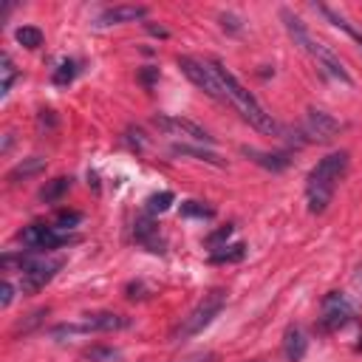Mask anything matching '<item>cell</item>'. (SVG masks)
I'll return each instance as SVG.
<instances>
[{
    "label": "cell",
    "instance_id": "cell-27",
    "mask_svg": "<svg viewBox=\"0 0 362 362\" xmlns=\"http://www.w3.org/2000/svg\"><path fill=\"white\" fill-rule=\"evenodd\" d=\"M79 221H82V212H76V209H62V212H57L54 226H57V229H71V226H76Z\"/></svg>",
    "mask_w": 362,
    "mask_h": 362
},
{
    "label": "cell",
    "instance_id": "cell-34",
    "mask_svg": "<svg viewBox=\"0 0 362 362\" xmlns=\"http://www.w3.org/2000/svg\"><path fill=\"white\" fill-rule=\"evenodd\" d=\"M147 31H150V34H156V37H167V31H164V28H158V25H147Z\"/></svg>",
    "mask_w": 362,
    "mask_h": 362
},
{
    "label": "cell",
    "instance_id": "cell-1",
    "mask_svg": "<svg viewBox=\"0 0 362 362\" xmlns=\"http://www.w3.org/2000/svg\"><path fill=\"white\" fill-rule=\"evenodd\" d=\"M209 65V71L215 74V79H218V85H221V90H223V96H226V102L255 127V130H260V133H277L280 127H277V122L272 119V113H266V107L238 82V76L221 62V59H209L206 62Z\"/></svg>",
    "mask_w": 362,
    "mask_h": 362
},
{
    "label": "cell",
    "instance_id": "cell-16",
    "mask_svg": "<svg viewBox=\"0 0 362 362\" xmlns=\"http://www.w3.org/2000/svg\"><path fill=\"white\" fill-rule=\"evenodd\" d=\"M305 348H308L305 334L300 328H288L286 337H283V354H286V359L288 362H300L305 356Z\"/></svg>",
    "mask_w": 362,
    "mask_h": 362
},
{
    "label": "cell",
    "instance_id": "cell-10",
    "mask_svg": "<svg viewBox=\"0 0 362 362\" xmlns=\"http://www.w3.org/2000/svg\"><path fill=\"white\" fill-rule=\"evenodd\" d=\"M308 54L331 74V76H337L339 82H345V85H354V79H351V74L345 71V65H342V59L325 45V42H317V40H311V45H308Z\"/></svg>",
    "mask_w": 362,
    "mask_h": 362
},
{
    "label": "cell",
    "instance_id": "cell-35",
    "mask_svg": "<svg viewBox=\"0 0 362 362\" xmlns=\"http://www.w3.org/2000/svg\"><path fill=\"white\" fill-rule=\"evenodd\" d=\"M192 362H206V359H192Z\"/></svg>",
    "mask_w": 362,
    "mask_h": 362
},
{
    "label": "cell",
    "instance_id": "cell-11",
    "mask_svg": "<svg viewBox=\"0 0 362 362\" xmlns=\"http://www.w3.org/2000/svg\"><path fill=\"white\" fill-rule=\"evenodd\" d=\"M45 173V158L42 156H28L23 158L20 164H14L8 173H6V181L8 184H20V181H28V178H37Z\"/></svg>",
    "mask_w": 362,
    "mask_h": 362
},
{
    "label": "cell",
    "instance_id": "cell-26",
    "mask_svg": "<svg viewBox=\"0 0 362 362\" xmlns=\"http://www.w3.org/2000/svg\"><path fill=\"white\" fill-rule=\"evenodd\" d=\"M0 65H3V68H0V71H3V90H0V93L6 96V93L11 90V82H14L17 71H14V62H11V57H8V54H3V57H0Z\"/></svg>",
    "mask_w": 362,
    "mask_h": 362
},
{
    "label": "cell",
    "instance_id": "cell-13",
    "mask_svg": "<svg viewBox=\"0 0 362 362\" xmlns=\"http://www.w3.org/2000/svg\"><path fill=\"white\" fill-rule=\"evenodd\" d=\"M147 17V6H113L99 17V25H119V23H136Z\"/></svg>",
    "mask_w": 362,
    "mask_h": 362
},
{
    "label": "cell",
    "instance_id": "cell-3",
    "mask_svg": "<svg viewBox=\"0 0 362 362\" xmlns=\"http://www.w3.org/2000/svg\"><path fill=\"white\" fill-rule=\"evenodd\" d=\"M223 303H226V291L223 288H212L209 294L201 297V303L181 320V325L173 331V339H189L195 334H201L221 311H223Z\"/></svg>",
    "mask_w": 362,
    "mask_h": 362
},
{
    "label": "cell",
    "instance_id": "cell-24",
    "mask_svg": "<svg viewBox=\"0 0 362 362\" xmlns=\"http://www.w3.org/2000/svg\"><path fill=\"white\" fill-rule=\"evenodd\" d=\"M173 201H175V195H173L170 189H161V192H156V195L147 198V212H150V215H156V212H167Z\"/></svg>",
    "mask_w": 362,
    "mask_h": 362
},
{
    "label": "cell",
    "instance_id": "cell-6",
    "mask_svg": "<svg viewBox=\"0 0 362 362\" xmlns=\"http://www.w3.org/2000/svg\"><path fill=\"white\" fill-rule=\"evenodd\" d=\"M354 308L339 291H328L322 297V314H320V328L322 331H339L345 322H351Z\"/></svg>",
    "mask_w": 362,
    "mask_h": 362
},
{
    "label": "cell",
    "instance_id": "cell-28",
    "mask_svg": "<svg viewBox=\"0 0 362 362\" xmlns=\"http://www.w3.org/2000/svg\"><path fill=\"white\" fill-rule=\"evenodd\" d=\"M85 359H93V362H116L119 359V351H113V348H88L85 351Z\"/></svg>",
    "mask_w": 362,
    "mask_h": 362
},
{
    "label": "cell",
    "instance_id": "cell-4",
    "mask_svg": "<svg viewBox=\"0 0 362 362\" xmlns=\"http://www.w3.org/2000/svg\"><path fill=\"white\" fill-rule=\"evenodd\" d=\"M17 238H20L23 246H28L31 252H51V249H59V246H65V243L74 240V238L62 235L57 226H45V223H31V226H25Z\"/></svg>",
    "mask_w": 362,
    "mask_h": 362
},
{
    "label": "cell",
    "instance_id": "cell-33",
    "mask_svg": "<svg viewBox=\"0 0 362 362\" xmlns=\"http://www.w3.org/2000/svg\"><path fill=\"white\" fill-rule=\"evenodd\" d=\"M221 25L229 28V31H238V28H240V20H238L235 14H221Z\"/></svg>",
    "mask_w": 362,
    "mask_h": 362
},
{
    "label": "cell",
    "instance_id": "cell-17",
    "mask_svg": "<svg viewBox=\"0 0 362 362\" xmlns=\"http://www.w3.org/2000/svg\"><path fill=\"white\" fill-rule=\"evenodd\" d=\"M45 317H48V308H34V311H31V314H25L20 322H14L11 337H28L31 331H37V328L45 322Z\"/></svg>",
    "mask_w": 362,
    "mask_h": 362
},
{
    "label": "cell",
    "instance_id": "cell-7",
    "mask_svg": "<svg viewBox=\"0 0 362 362\" xmlns=\"http://www.w3.org/2000/svg\"><path fill=\"white\" fill-rule=\"evenodd\" d=\"M62 269V260L59 257H42V260H28L25 269H23V291H40L57 272Z\"/></svg>",
    "mask_w": 362,
    "mask_h": 362
},
{
    "label": "cell",
    "instance_id": "cell-21",
    "mask_svg": "<svg viewBox=\"0 0 362 362\" xmlns=\"http://www.w3.org/2000/svg\"><path fill=\"white\" fill-rule=\"evenodd\" d=\"M243 255H246V246L243 243H232V246H221V249H215L212 252V263H235V260H243Z\"/></svg>",
    "mask_w": 362,
    "mask_h": 362
},
{
    "label": "cell",
    "instance_id": "cell-20",
    "mask_svg": "<svg viewBox=\"0 0 362 362\" xmlns=\"http://www.w3.org/2000/svg\"><path fill=\"white\" fill-rule=\"evenodd\" d=\"M249 158H255L257 164H263V167H269V170H283L286 164H288V158L283 156V153H257V150H243Z\"/></svg>",
    "mask_w": 362,
    "mask_h": 362
},
{
    "label": "cell",
    "instance_id": "cell-15",
    "mask_svg": "<svg viewBox=\"0 0 362 362\" xmlns=\"http://www.w3.org/2000/svg\"><path fill=\"white\" fill-rule=\"evenodd\" d=\"M133 235H136L139 243L150 246V252H161V249H158V226H156V221H153L150 215H141V218L136 221Z\"/></svg>",
    "mask_w": 362,
    "mask_h": 362
},
{
    "label": "cell",
    "instance_id": "cell-23",
    "mask_svg": "<svg viewBox=\"0 0 362 362\" xmlns=\"http://www.w3.org/2000/svg\"><path fill=\"white\" fill-rule=\"evenodd\" d=\"M74 76H76V62H74V59H62V62L57 65V71H54V85L65 88V85L74 82Z\"/></svg>",
    "mask_w": 362,
    "mask_h": 362
},
{
    "label": "cell",
    "instance_id": "cell-25",
    "mask_svg": "<svg viewBox=\"0 0 362 362\" xmlns=\"http://www.w3.org/2000/svg\"><path fill=\"white\" fill-rule=\"evenodd\" d=\"M181 215H187V218H212L215 212L209 206H204L201 201H184L181 204Z\"/></svg>",
    "mask_w": 362,
    "mask_h": 362
},
{
    "label": "cell",
    "instance_id": "cell-30",
    "mask_svg": "<svg viewBox=\"0 0 362 362\" xmlns=\"http://www.w3.org/2000/svg\"><path fill=\"white\" fill-rule=\"evenodd\" d=\"M229 235H232V226L226 223L223 229H218V232H212V235L206 238V246H209V249H221V243H223Z\"/></svg>",
    "mask_w": 362,
    "mask_h": 362
},
{
    "label": "cell",
    "instance_id": "cell-12",
    "mask_svg": "<svg viewBox=\"0 0 362 362\" xmlns=\"http://www.w3.org/2000/svg\"><path fill=\"white\" fill-rule=\"evenodd\" d=\"M85 325L90 331H122L130 325V320L116 311H96V314H85Z\"/></svg>",
    "mask_w": 362,
    "mask_h": 362
},
{
    "label": "cell",
    "instance_id": "cell-32",
    "mask_svg": "<svg viewBox=\"0 0 362 362\" xmlns=\"http://www.w3.org/2000/svg\"><path fill=\"white\" fill-rule=\"evenodd\" d=\"M11 297H14V286H11L8 280H3V286H0V305H3V308L11 305Z\"/></svg>",
    "mask_w": 362,
    "mask_h": 362
},
{
    "label": "cell",
    "instance_id": "cell-31",
    "mask_svg": "<svg viewBox=\"0 0 362 362\" xmlns=\"http://www.w3.org/2000/svg\"><path fill=\"white\" fill-rule=\"evenodd\" d=\"M158 79V68H153V65H147V68H141L139 71V82L144 85V88H153V82Z\"/></svg>",
    "mask_w": 362,
    "mask_h": 362
},
{
    "label": "cell",
    "instance_id": "cell-22",
    "mask_svg": "<svg viewBox=\"0 0 362 362\" xmlns=\"http://www.w3.org/2000/svg\"><path fill=\"white\" fill-rule=\"evenodd\" d=\"M14 37H17V42L25 45V48H40V45H42V31H40L37 25H20Z\"/></svg>",
    "mask_w": 362,
    "mask_h": 362
},
{
    "label": "cell",
    "instance_id": "cell-2",
    "mask_svg": "<svg viewBox=\"0 0 362 362\" xmlns=\"http://www.w3.org/2000/svg\"><path fill=\"white\" fill-rule=\"evenodd\" d=\"M345 167H348V153L339 150V153L325 156V158L308 173V184H305L308 212H314V215L325 212V206H328L331 198H334V189H337L339 178L345 175Z\"/></svg>",
    "mask_w": 362,
    "mask_h": 362
},
{
    "label": "cell",
    "instance_id": "cell-8",
    "mask_svg": "<svg viewBox=\"0 0 362 362\" xmlns=\"http://www.w3.org/2000/svg\"><path fill=\"white\" fill-rule=\"evenodd\" d=\"M153 124H156L158 130L170 133V136H184V139H189V141H201V144H209V141H212V136H209L201 124H195V122H189V119H181V116H156Z\"/></svg>",
    "mask_w": 362,
    "mask_h": 362
},
{
    "label": "cell",
    "instance_id": "cell-5",
    "mask_svg": "<svg viewBox=\"0 0 362 362\" xmlns=\"http://www.w3.org/2000/svg\"><path fill=\"white\" fill-rule=\"evenodd\" d=\"M178 68L187 74V79L192 82V85H198L206 96H212V99H218V102H226V96H223V90H221V85H218V79H215V74L209 71V65L206 62H201V59H195V57H178Z\"/></svg>",
    "mask_w": 362,
    "mask_h": 362
},
{
    "label": "cell",
    "instance_id": "cell-14",
    "mask_svg": "<svg viewBox=\"0 0 362 362\" xmlns=\"http://www.w3.org/2000/svg\"><path fill=\"white\" fill-rule=\"evenodd\" d=\"M280 20H283V25H286V31H288V37L294 40V45H300L303 51H308V45H311V34L305 31V25H303V20L300 17H294L288 8H283L280 11Z\"/></svg>",
    "mask_w": 362,
    "mask_h": 362
},
{
    "label": "cell",
    "instance_id": "cell-29",
    "mask_svg": "<svg viewBox=\"0 0 362 362\" xmlns=\"http://www.w3.org/2000/svg\"><path fill=\"white\" fill-rule=\"evenodd\" d=\"M147 286L141 283V280H133V283H127V288H124V294H127V300H144L147 297Z\"/></svg>",
    "mask_w": 362,
    "mask_h": 362
},
{
    "label": "cell",
    "instance_id": "cell-18",
    "mask_svg": "<svg viewBox=\"0 0 362 362\" xmlns=\"http://www.w3.org/2000/svg\"><path fill=\"white\" fill-rule=\"evenodd\" d=\"M71 189V178H65V175H59V178H54V181H48L42 189H40V198L45 201V204H57L65 192Z\"/></svg>",
    "mask_w": 362,
    "mask_h": 362
},
{
    "label": "cell",
    "instance_id": "cell-9",
    "mask_svg": "<svg viewBox=\"0 0 362 362\" xmlns=\"http://www.w3.org/2000/svg\"><path fill=\"white\" fill-rule=\"evenodd\" d=\"M305 133L317 141H331L337 133H339V122L325 113V110H317V107H308L305 110Z\"/></svg>",
    "mask_w": 362,
    "mask_h": 362
},
{
    "label": "cell",
    "instance_id": "cell-19",
    "mask_svg": "<svg viewBox=\"0 0 362 362\" xmlns=\"http://www.w3.org/2000/svg\"><path fill=\"white\" fill-rule=\"evenodd\" d=\"M173 153H178V156H192V158L206 161V164H212V167H223V164H226V161H223V158H218L215 153L201 150V147H189V144H173Z\"/></svg>",
    "mask_w": 362,
    "mask_h": 362
}]
</instances>
